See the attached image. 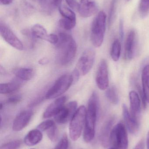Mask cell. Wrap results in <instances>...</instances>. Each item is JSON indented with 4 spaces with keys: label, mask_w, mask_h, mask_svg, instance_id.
Masks as SVG:
<instances>
[{
    "label": "cell",
    "mask_w": 149,
    "mask_h": 149,
    "mask_svg": "<svg viewBox=\"0 0 149 149\" xmlns=\"http://www.w3.org/2000/svg\"><path fill=\"white\" fill-rule=\"evenodd\" d=\"M147 148L149 149V131L148 133V136H147Z\"/></svg>",
    "instance_id": "obj_41"
},
{
    "label": "cell",
    "mask_w": 149,
    "mask_h": 149,
    "mask_svg": "<svg viewBox=\"0 0 149 149\" xmlns=\"http://www.w3.org/2000/svg\"><path fill=\"white\" fill-rule=\"evenodd\" d=\"M122 113L125 123L130 133L136 134L139 131V122L135 120L131 116L126 104L122 105Z\"/></svg>",
    "instance_id": "obj_16"
},
{
    "label": "cell",
    "mask_w": 149,
    "mask_h": 149,
    "mask_svg": "<svg viewBox=\"0 0 149 149\" xmlns=\"http://www.w3.org/2000/svg\"><path fill=\"white\" fill-rule=\"evenodd\" d=\"M66 100V96H62L58 97L48 106L43 114V117L44 118H49L55 117L65 105Z\"/></svg>",
    "instance_id": "obj_13"
},
{
    "label": "cell",
    "mask_w": 149,
    "mask_h": 149,
    "mask_svg": "<svg viewBox=\"0 0 149 149\" xmlns=\"http://www.w3.org/2000/svg\"><path fill=\"white\" fill-rule=\"evenodd\" d=\"M43 134L38 129L30 131L25 136L24 142L28 146H33L41 142L43 139Z\"/></svg>",
    "instance_id": "obj_18"
},
{
    "label": "cell",
    "mask_w": 149,
    "mask_h": 149,
    "mask_svg": "<svg viewBox=\"0 0 149 149\" xmlns=\"http://www.w3.org/2000/svg\"><path fill=\"white\" fill-rule=\"evenodd\" d=\"M49 60L47 58H43L38 61V63L40 65H45L49 63Z\"/></svg>",
    "instance_id": "obj_38"
},
{
    "label": "cell",
    "mask_w": 149,
    "mask_h": 149,
    "mask_svg": "<svg viewBox=\"0 0 149 149\" xmlns=\"http://www.w3.org/2000/svg\"><path fill=\"white\" fill-rule=\"evenodd\" d=\"M95 58L94 51L92 48L87 49L80 56L74 71L78 72L80 76L88 74L93 66Z\"/></svg>",
    "instance_id": "obj_7"
},
{
    "label": "cell",
    "mask_w": 149,
    "mask_h": 149,
    "mask_svg": "<svg viewBox=\"0 0 149 149\" xmlns=\"http://www.w3.org/2000/svg\"><path fill=\"white\" fill-rule=\"evenodd\" d=\"M31 31L34 37L47 41L49 34L45 28L41 24H35L31 28Z\"/></svg>",
    "instance_id": "obj_21"
},
{
    "label": "cell",
    "mask_w": 149,
    "mask_h": 149,
    "mask_svg": "<svg viewBox=\"0 0 149 149\" xmlns=\"http://www.w3.org/2000/svg\"><path fill=\"white\" fill-rule=\"evenodd\" d=\"M20 86L21 84L16 81L1 83L0 85V93L2 94H7L13 93L17 90Z\"/></svg>",
    "instance_id": "obj_22"
},
{
    "label": "cell",
    "mask_w": 149,
    "mask_h": 149,
    "mask_svg": "<svg viewBox=\"0 0 149 149\" xmlns=\"http://www.w3.org/2000/svg\"><path fill=\"white\" fill-rule=\"evenodd\" d=\"M86 108L84 106L78 108L71 119L69 125V134L71 139L76 141L80 138L85 125Z\"/></svg>",
    "instance_id": "obj_4"
},
{
    "label": "cell",
    "mask_w": 149,
    "mask_h": 149,
    "mask_svg": "<svg viewBox=\"0 0 149 149\" xmlns=\"http://www.w3.org/2000/svg\"><path fill=\"white\" fill-rule=\"evenodd\" d=\"M50 5L54 7H59L61 5L62 0H46Z\"/></svg>",
    "instance_id": "obj_36"
},
{
    "label": "cell",
    "mask_w": 149,
    "mask_h": 149,
    "mask_svg": "<svg viewBox=\"0 0 149 149\" xmlns=\"http://www.w3.org/2000/svg\"><path fill=\"white\" fill-rule=\"evenodd\" d=\"M130 102V113L131 116L135 120L139 122V117L141 113V99L138 94L134 91L129 93Z\"/></svg>",
    "instance_id": "obj_15"
},
{
    "label": "cell",
    "mask_w": 149,
    "mask_h": 149,
    "mask_svg": "<svg viewBox=\"0 0 149 149\" xmlns=\"http://www.w3.org/2000/svg\"><path fill=\"white\" fill-rule=\"evenodd\" d=\"M142 90L147 103H149V65L143 68L142 72Z\"/></svg>",
    "instance_id": "obj_20"
},
{
    "label": "cell",
    "mask_w": 149,
    "mask_h": 149,
    "mask_svg": "<svg viewBox=\"0 0 149 149\" xmlns=\"http://www.w3.org/2000/svg\"><path fill=\"white\" fill-rule=\"evenodd\" d=\"M15 76L22 81H28L34 77L35 71L31 68H17L13 70Z\"/></svg>",
    "instance_id": "obj_19"
},
{
    "label": "cell",
    "mask_w": 149,
    "mask_h": 149,
    "mask_svg": "<svg viewBox=\"0 0 149 149\" xmlns=\"http://www.w3.org/2000/svg\"><path fill=\"white\" fill-rule=\"evenodd\" d=\"M121 50L120 42L118 39H115L112 45L111 50V57L113 61L117 62L120 59Z\"/></svg>",
    "instance_id": "obj_23"
},
{
    "label": "cell",
    "mask_w": 149,
    "mask_h": 149,
    "mask_svg": "<svg viewBox=\"0 0 149 149\" xmlns=\"http://www.w3.org/2000/svg\"><path fill=\"white\" fill-rule=\"evenodd\" d=\"M59 40L58 35H56L54 33L49 34L47 38V41L52 44L55 45L58 43Z\"/></svg>",
    "instance_id": "obj_35"
},
{
    "label": "cell",
    "mask_w": 149,
    "mask_h": 149,
    "mask_svg": "<svg viewBox=\"0 0 149 149\" xmlns=\"http://www.w3.org/2000/svg\"></svg>",
    "instance_id": "obj_43"
},
{
    "label": "cell",
    "mask_w": 149,
    "mask_h": 149,
    "mask_svg": "<svg viewBox=\"0 0 149 149\" xmlns=\"http://www.w3.org/2000/svg\"><path fill=\"white\" fill-rule=\"evenodd\" d=\"M114 122V118L110 117L104 123L101 129L99 141L101 144L104 148H107L110 144V136Z\"/></svg>",
    "instance_id": "obj_14"
},
{
    "label": "cell",
    "mask_w": 149,
    "mask_h": 149,
    "mask_svg": "<svg viewBox=\"0 0 149 149\" xmlns=\"http://www.w3.org/2000/svg\"><path fill=\"white\" fill-rule=\"evenodd\" d=\"M13 1V0H0V3L3 5H8L11 3Z\"/></svg>",
    "instance_id": "obj_40"
},
{
    "label": "cell",
    "mask_w": 149,
    "mask_h": 149,
    "mask_svg": "<svg viewBox=\"0 0 149 149\" xmlns=\"http://www.w3.org/2000/svg\"><path fill=\"white\" fill-rule=\"evenodd\" d=\"M20 140H15L4 143L1 147L0 149H18L21 147Z\"/></svg>",
    "instance_id": "obj_29"
},
{
    "label": "cell",
    "mask_w": 149,
    "mask_h": 149,
    "mask_svg": "<svg viewBox=\"0 0 149 149\" xmlns=\"http://www.w3.org/2000/svg\"><path fill=\"white\" fill-rule=\"evenodd\" d=\"M135 43V32L131 30L127 36L125 43V57L127 60H131L134 57Z\"/></svg>",
    "instance_id": "obj_17"
},
{
    "label": "cell",
    "mask_w": 149,
    "mask_h": 149,
    "mask_svg": "<svg viewBox=\"0 0 149 149\" xmlns=\"http://www.w3.org/2000/svg\"><path fill=\"white\" fill-rule=\"evenodd\" d=\"M77 102H70L64 106L59 113L54 117L55 121L59 124H65L71 120L78 108Z\"/></svg>",
    "instance_id": "obj_9"
},
{
    "label": "cell",
    "mask_w": 149,
    "mask_h": 149,
    "mask_svg": "<svg viewBox=\"0 0 149 149\" xmlns=\"http://www.w3.org/2000/svg\"><path fill=\"white\" fill-rule=\"evenodd\" d=\"M110 144L113 149H127L128 138L126 127L120 123L112 129L110 136Z\"/></svg>",
    "instance_id": "obj_6"
},
{
    "label": "cell",
    "mask_w": 149,
    "mask_h": 149,
    "mask_svg": "<svg viewBox=\"0 0 149 149\" xmlns=\"http://www.w3.org/2000/svg\"><path fill=\"white\" fill-rule=\"evenodd\" d=\"M60 15L64 18L76 20V16L73 11L65 5H61L58 8Z\"/></svg>",
    "instance_id": "obj_25"
},
{
    "label": "cell",
    "mask_w": 149,
    "mask_h": 149,
    "mask_svg": "<svg viewBox=\"0 0 149 149\" xmlns=\"http://www.w3.org/2000/svg\"><path fill=\"white\" fill-rule=\"evenodd\" d=\"M139 12L142 17H145L148 15L149 13V0H141Z\"/></svg>",
    "instance_id": "obj_27"
},
{
    "label": "cell",
    "mask_w": 149,
    "mask_h": 149,
    "mask_svg": "<svg viewBox=\"0 0 149 149\" xmlns=\"http://www.w3.org/2000/svg\"><path fill=\"white\" fill-rule=\"evenodd\" d=\"M69 145L68 138L65 135L61 138L54 149H67Z\"/></svg>",
    "instance_id": "obj_31"
},
{
    "label": "cell",
    "mask_w": 149,
    "mask_h": 149,
    "mask_svg": "<svg viewBox=\"0 0 149 149\" xmlns=\"http://www.w3.org/2000/svg\"><path fill=\"white\" fill-rule=\"evenodd\" d=\"M46 134L49 139L52 142H54L57 138V128L56 125L46 131Z\"/></svg>",
    "instance_id": "obj_32"
},
{
    "label": "cell",
    "mask_w": 149,
    "mask_h": 149,
    "mask_svg": "<svg viewBox=\"0 0 149 149\" xmlns=\"http://www.w3.org/2000/svg\"><path fill=\"white\" fill-rule=\"evenodd\" d=\"M0 33L3 38L10 46L18 50L24 49L22 43L8 26L1 23Z\"/></svg>",
    "instance_id": "obj_10"
},
{
    "label": "cell",
    "mask_w": 149,
    "mask_h": 149,
    "mask_svg": "<svg viewBox=\"0 0 149 149\" xmlns=\"http://www.w3.org/2000/svg\"><path fill=\"white\" fill-rule=\"evenodd\" d=\"M99 99L97 93L94 92L89 98L86 113L85 123L84 131V140L89 143L95 135V126L98 113Z\"/></svg>",
    "instance_id": "obj_2"
},
{
    "label": "cell",
    "mask_w": 149,
    "mask_h": 149,
    "mask_svg": "<svg viewBox=\"0 0 149 149\" xmlns=\"http://www.w3.org/2000/svg\"><path fill=\"white\" fill-rule=\"evenodd\" d=\"M133 149H144V143L143 140H141Z\"/></svg>",
    "instance_id": "obj_39"
},
{
    "label": "cell",
    "mask_w": 149,
    "mask_h": 149,
    "mask_svg": "<svg viewBox=\"0 0 149 149\" xmlns=\"http://www.w3.org/2000/svg\"><path fill=\"white\" fill-rule=\"evenodd\" d=\"M116 2L117 0H112L110 3L108 16V23L109 26L112 25L113 22L116 11Z\"/></svg>",
    "instance_id": "obj_28"
},
{
    "label": "cell",
    "mask_w": 149,
    "mask_h": 149,
    "mask_svg": "<svg viewBox=\"0 0 149 149\" xmlns=\"http://www.w3.org/2000/svg\"><path fill=\"white\" fill-rule=\"evenodd\" d=\"M109 149H113V148H109Z\"/></svg>",
    "instance_id": "obj_42"
},
{
    "label": "cell",
    "mask_w": 149,
    "mask_h": 149,
    "mask_svg": "<svg viewBox=\"0 0 149 149\" xmlns=\"http://www.w3.org/2000/svg\"><path fill=\"white\" fill-rule=\"evenodd\" d=\"M99 7L94 0H80L78 12L84 18L89 17L97 13Z\"/></svg>",
    "instance_id": "obj_12"
},
{
    "label": "cell",
    "mask_w": 149,
    "mask_h": 149,
    "mask_svg": "<svg viewBox=\"0 0 149 149\" xmlns=\"http://www.w3.org/2000/svg\"><path fill=\"white\" fill-rule=\"evenodd\" d=\"M120 40L122 41L123 40V37H124V29H123V21L120 20Z\"/></svg>",
    "instance_id": "obj_37"
},
{
    "label": "cell",
    "mask_w": 149,
    "mask_h": 149,
    "mask_svg": "<svg viewBox=\"0 0 149 149\" xmlns=\"http://www.w3.org/2000/svg\"><path fill=\"white\" fill-rule=\"evenodd\" d=\"M59 40L56 45L59 62L62 65H67L73 61L77 52V44L71 35L60 32Z\"/></svg>",
    "instance_id": "obj_1"
},
{
    "label": "cell",
    "mask_w": 149,
    "mask_h": 149,
    "mask_svg": "<svg viewBox=\"0 0 149 149\" xmlns=\"http://www.w3.org/2000/svg\"><path fill=\"white\" fill-rule=\"evenodd\" d=\"M33 115V111L31 110H23L20 112L13 121V130L15 132L22 130L29 124Z\"/></svg>",
    "instance_id": "obj_11"
},
{
    "label": "cell",
    "mask_w": 149,
    "mask_h": 149,
    "mask_svg": "<svg viewBox=\"0 0 149 149\" xmlns=\"http://www.w3.org/2000/svg\"><path fill=\"white\" fill-rule=\"evenodd\" d=\"M106 96L109 102L114 105H117L119 102V96L114 86H112L107 89L106 92Z\"/></svg>",
    "instance_id": "obj_24"
},
{
    "label": "cell",
    "mask_w": 149,
    "mask_h": 149,
    "mask_svg": "<svg viewBox=\"0 0 149 149\" xmlns=\"http://www.w3.org/2000/svg\"><path fill=\"white\" fill-rule=\"evenodd\" d=\"M127 1H129V0H127Z\"/></svg>",
    "instance_id": "obj_44"
},
{
    "label": "cell",
    "mask_w": 149,
    "mask_h": 149,
    "mask_svg": "<svg viewBox=\"0 0 149 149\" xmlns=\"http://www.w3.org/2000/svg\"><path fill=\"white\" fill-rule=\"evenodd\" d=\"M74 82L72 74H65L60 76L53 86L48 90L45 95L46 99L58 98L65 93Z\"/></svg>",
    "instance_id": "obj_5"
},
{
    "label": "cell",
    "mask_w": 149,
    "mask_h": 149,
    "mask_svg": "<svg viewBox=\"0 0 149 149\" xmlns=\"http://www.w3.org/2000/svg\"><path fill=\"white\" fill-rule=\"evenodd\" d=\"M97 86L101 90H106L109 86L108 66L105 59L101 60L99 63L96 75Z\"/></svg>",
    "instance_id": "obj_8"
},
{
    "label": "cell",
    "mask_w": 149,
    "mask_h": 149,
    "mask_svg": "<svg viewBox=\"0 0 149 149\" xmlns=\"http://www.w3.org/2000/svg\"><path fill=\"white\" fill-rule=\"evenodd\" d=\"M106 25V15L100 11L94 19L91 27V38L93 45L99 48L102 45Z\"/></svg>",
    "instance_id": "obj_3"
},
{
    "label": "cell",
    "mask_w": 149,
    "mask_h": 149,
    "mask_svg": "<svg viewBox=\"0 0 149 149\" xmlns=\"http://www.w3.org/2000/svg\"><path fill=\"white\" fill-rule=\"evenodd\" d=\"M67 5L73 10L78 11L79 3L76 0H65Z\"/></svg>",
    "instance_id": "obj_33"
},
{
    "label": "cell",
    "mask_w": 149,
    "mask_h": 149,
    "mask_svg": "<svg viewBox=\"0 0 149 149\" xmlns=\"http://www.w3.org/2000/svg\"><path fill=\"white\" fill-rule=\"evenodd\" d=\"M55 125V122L53 121L50 120H46L40 123L37 126V129L41 131H46Z\"/></svg>",
    "instance_id": "obj_30"
},
{
    "label": "cell",
    "mask_w": 149,
    "mask_h": 149,
    "mask_svg": "<svg viewBox=\"0 0 149 149\" xmlns=\"http://www.w3.org/2000/svg\"><path fill=\"white\" fill-rule=\"evenodd\" d=\"M22 100V97L20 95H15L8 98L6 102L9 104L15 105L19 103Z\"/></svg>",
    "instance_id": "obj_34"
},
{
    "label": "cell",
    "mask_w": 149,
    "mask_h": 149,
    "mask_svg": "<svg viewBox=\"0 0 149 149\" xmlns=\"http://www.w3.org/2000/svg\"><path fill=\"white\" fill-rule=\"evenodd\" d=\"M59 24L60 27L64 29L67 31L71 30L76 26V20L64 17L59 20Z\"/></svg>",
    "instance_id": "obj_26"
}]
</instances>
